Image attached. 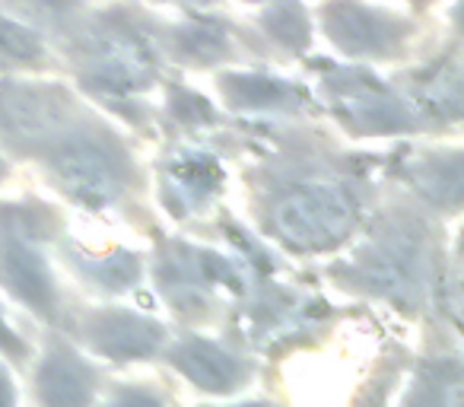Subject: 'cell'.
Returning a JSON list of instances; mask_svg holds the SVG:
<instances>
[{
    "label": "cell",
    "instance_id": "cell-17",
    "mask_svg": "<svg viewBox=\"0 0 464 407\" xmlns=\"http://www.w3.org/2000/svg\"><path fill=\"white\" fill-rule=\"evenodd\" d=\"M0 347L10 350V354H23L20 341H16V337L10 334V328H7V325H4V318H0Z\"/></svg>",
    "mask_w": 464,
    "mask_h": 407
},
{
    "label": "cell",
    "instance_id": "cell-5",
    "mask_svg": "<svg viewBox=\"0 0 464 407\" xmlns=\"http://www.w3.org/2000/svg\"><path fill=\"white\" fill-rule=\"evenodd\" d=\"M35 239V217L29 220L23 210L7 214V220L0 223V284L48 315L54 309V286Z\"/></svg>",
    "mask_w": 464,
    "mask_h": 407
},
{
    "label": "cell",
    "instance_id": "cell-18",
    "mask_svg": "<svg viewBox=\"0 0 464 407\" xmlns=\"http://www.w3.org/2000/svg\"><path fill=\"white\" fill-rule=\"evenodd\" d=\"M0 175H4V162H0Z\"/></svg>",
    "mask_w": 464,
    "mask_h": 407
},
{
    "label": "cell",
    "instance_id": "cell-3",
    "mask_svg": "<svg viewBox=\"0 0 464 407\" xmlns=\"http://www.w3.org/2000/svg\"><path fill=\"white\" fill-rule=\"evenodd\" d=\"M426 271H430V248L423 229L413 223H388L362 246L360 258L353 261L360 284L401 303L420 296L426 286Z\"/></svg>",
    "mask_w": 464,
    "mask_h": 407
},
{
    "label": "cell",
    "instance_id": "cell-9",
    "mask_svg": "<svg viewBox=\"0 0 464 407\" xmlns=\"http://www.w3.org/2000/svg\"><path fill=\"white\" fill-rule=\"evenodd\" d=\"M92 347L102 350L118 360H137L160 347L162 328L156 322H147L130 312H99L86 328Z\"/></svg>",
    "mask_w": 464,
    "mask_h": 407
},
{
    "label": "cell",
    "instance_id": "cell-6",
    "mask_svg": "<svg viewBox=\"0 0 464 407\" xmlns=\"http://www.w3.org/2000/svg\"><path fill=\"white\" fill-rule=\"evenodd\" d=\"M86 52V73L102 90H137L150 80L147 48L124 29H99Z\"/></svg>",
    "mask_w": 464,
    "mask_h": 407
},
{
    "label": "cell",
    "instance_id": "cell-11",
    "mask_svg": "<svg viewBox=\"0 0 464 407\" xmlns=\"http://www.w3.org/2000/svg\"><path fill=\"white\" fill-rule=\"evenodd\" d=\"M42 398L45 401H67V404H77L86 401L92 392V373L77 354L58 347L48 354L45 366L39 373Z\"/></svg>",
    "mask_w": 464,
    "mask_h": 407
},
{
    "label": "cell",
    "instance_id": "cell-13",
    "mask_svg": "<svg viewBox=\"0 0 464 407\" xmlns=\"http://www.w3.org/2000/svg\"><path fill=\"white\" fill-rule=\"evenodd\" d=\"M169 181H172V185L179 188L181 198L200 200L204 194L213 191V185H217V175H213L210 162H204V160H188V162H181V166L172 169Z\"/></svg>",
    "mask_w": 464,
    "mask_h": 407
},
{
    "label": "cell",
    "instance_id": "cell-14",
    "mask_svg": "<svg viewBox=\"0 0 464 407\" xmlns=\"http://www.w3.org/2000/svg\"><path fill=\"white\" fill-rule=\"evenodd\" d=\"M0 52L10 54V58L33 61L39 58V39L29 29L16 26V23L0 20Z\"/></svg>",
    "mask_w": 464,
    "mask_h": 407
},
{
    "label": "cell",
    "instance_id": "cell-8",
    "mask_svg": "<svg viewBox=\"0 0 464 407\" xmlns=\"http://www.w3.org/2000/svg\"><path fill=\"white\" fill-rule=\"evenodd\" d=\"M334 102L350 121L369 131H404L411 128L413 115L375 80L366 73H347L334 80Z\"/></svg>",
    "mask_w": 464,
    "mask_h": 407
},
{
    "label": "cell",
    "instance_id": "cell-15",
    "mask_svg": "<svg viewBox=\"0 0 464 407\" xmlns=\"http://www.w3.org/2000/svg\"><path fill=\"white\" fill-rule=\"evenodd\" d=\"M86 271L96 274V277L102 280L105 286H111V290H121V286H128L130 280L137 277V261H130L128 255H115L111 261H90Z\"/></svg>",
    "mask_w": 464,
    "mask_h": 407
},
{
    "label": "cell",
    "instance_id": "cell-16",
    "mask_svg": "<svg viewBox=\"0 0 464 407\" xmlns=\"http://www.w3.org/2000/svg\"><path fill=\"white\" fill-rule=\"evenodd\" d=\"M267 23H271L274 33H280V39L290 42V45H303L305 42V16L296 4H284V7H277L271 16H267Z\"/></svg>",
    "mask_w": 464,
    "mask_h": 407
},
{
    "label": "cell",
    "instance_id": "cell-7",
    "mask_svg": "<svg viewBox=\"0 0 464 407\" xmlns=\"http://www.w3.org/2000/svg\"><path fill=\"white\" fill-rule=\"evenodd\" d=\"M328 33L341 48L353 54H385L404 39L407 29L398 20L385 14H375L369 7H360L353 0H337L331 4L328 14Z\"/></svg>",
    "mask_w": 464,
    "mask_h": 407
},
{
    "label": "cell",
    "instance_id": "cell-12",
    "mask_svg": "<svg viewBox=\"0 0 464 407\" xmlns=\"http://www.w3.org/2000/svg\"><path fill=\"white\" fill-rule=\"evenodd\" d=\"M226 96L239 105H284L293 99V90L271 77H255V73H242V77L226 83Z\"/></svg>",
    "mask_w": 464,
    "mask_h": 407
},
{
    "label": "cell",
    "instance_id": "cell-2",
    "mask_svg": "<svg viewBox=\"0 0 464 407\" xmlns=\"http://www.w3.org/2000/svg\"><path fill=\"white\" fill-rule=\"evenodd\" d=\"M356 220V198L347 185L312 181L290 188L274 208V227L296 248H328L350 233Z\"/></svg>",
    "mask_w": 464,
    "mask_h": 407
},
{
    "label": "cell",
    "instance_id": "cell-1",
    "mask_svg": "<svg viewBox=\"0 0 464 407\" xmlns=\"http://www.w3.org/2000/svg\"><path fill=\"white\" fill-rule=\"evenodd\" d=\"M52 166L73 198L102 208L128 188L130 162L111 134L99 128H67L52 143Z\"/></svg>",
    "mask_w": 464,
    "mask_h": 407
},
{
    "label": "cell",
    "instance_id": "cell-4",
    "mask_svg": "<svg viewBox=\"0 0 464 407\" xmlns=\"http://www.w3.org/2000/svg\"><path fill=\"white\" fill-rule=\"evenodd\" d=\"M71 99L52 86H0V134L14 147L42 150L64 134Z\"/></svg>",
    "mask_w": 464,
    "mask_h": 407
},
{
    "label": "cell",
    "instance_id": "cell-10",
    "mask_svg": "<svg viewBox=\"0 0 464 407\" xmlns=\"http://www.w3.org/2000/svg\"><path fill=\"white\" fill-rule=\"evenodd\" d=\"M172 360L188 379H194L200 388H213V392H226V388L239 385L242 375H246V363L207 341L181 344Z\"/></svg>",
    "mask_w": 464,
    "mask_h": 407
}]
</instances>
